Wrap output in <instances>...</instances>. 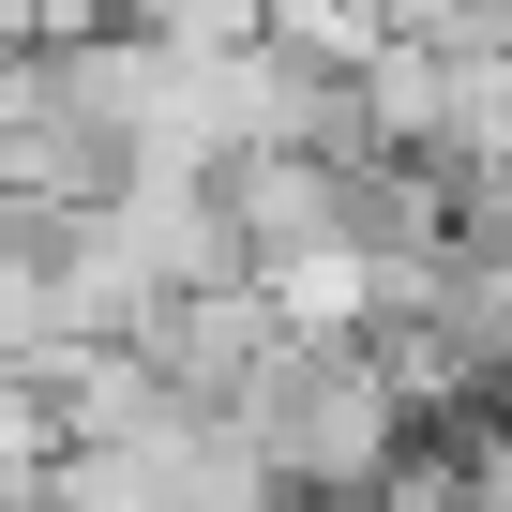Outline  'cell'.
Wrapping results in <instances>:
<instances>
[{
  "instance_id": "cell-1",
  "label": "cell",
  "mask_w": 512,
  "mask_h": 512,
  "mask_svg": "<svg viewBox=\"0 0 512 512\" xmlns=\"http://www.w3.org/2000/svg\"><path fill=\"white\" fill-rule=\"evenodd\" d=\"M226 422H241V452H256L272 497H362V482L422 437L407 392H392V362H377L362 332H272V362L226 392Z\"/></svg>"
},
{
  "instance_id": "cell-2",
  "label": "cell",
  "mask_w": 512,
  "mask_h": 512,
  "mask_svg": "<svg viewBox=\"0 0 512 512\" xmlns=\"http://www.w3.org/2000/svg\"><path fill=\"white\" fill-rule=\"evenodd\" d=\"M272 332H287V317L256 302V272H226V287H166V302L121 317V347H136L166 392H196V407H226L256 362H272Z\"/></svg>"
},
{
  "instance_id": "cell-3",
  "label": "cell",
  "mask_w": 512,
  "mask_h": 512,
  "mask_svg": "<svg viewBox=\"0 0 512 512\" xmlns=\"http://www.w3.org/2000/svg\"><path fill=\"white\" fill-rule=\"evenodd\" d=\"M211 211L241 241V272H287V256H332L347 241V166L332 151H226L211 166Z\"/></svg>"
},
{
  "instance_id": "cell-4",
  "label": "cell",
  "mask_w": 512,
  "mask_h": 512,
  "mask_svg": "<svg viewBox=\"0 0 512 512\" xmlns=\"http://www.w3.org/2000/svg\"><path fill=\"white\" fill-rule=\"evenodd\" d=\"M46 452H61V422H46V392H31V377H0V512H31V482H46Z\"/></svg>"
},
{
  "instance_id": "cell-5",
  "label": "cell",
  "mask_w": 512,
  "mask_h": 512,
  "mask_svg": "<svg viewBox=\"0 0 512 512\" xmlns=\"http://www.w3.org/2000/svg\"><path fill=\"white\" fill-rule=\"evenodd\" d=\"M151 31H181V46H241V31H272V0H166Z\"/></svg>"
},
{
  "instance_id": "cell-6",
  "label": "cell",
  "mask_w": 512,
  "mask_h": 512,
  "mask_svg": "<svg viewBox=\"0 0 512 512\" xmlns=\"http://www.w3.org/2000/svg\"><path fill=\"white\" fill-rule=\"evenodd\" d=\"M31 16H46V31H151L166 0H31Z\"/></svg>"
},
{
  "instance_id": "cell-7",
  "label": "cell",
  "mask_w": 512,
  "mask_h": 512,
  "mask_svg": "<svg viewBox=\"0 0 512 512\" xmlns=\"http://www.w3.org/2000/svg\"><path fill=\"white\" fill-rule=\"evenodd\" d=\"M347 16H362V31H407V16H422V0H347Z\"/></svg>"
},
{
  "instance_id": "cell-8",
  "label": "cell",
  "mask_w": 512,
  "mask_h": 512,
  "mask_svg": "<svg viewBox=\"0 0 512 512\" xmlns=\"http://www.w3.org/2000/svg\"><path fill=\"white\" fill-rule=\"evenodd\" d=\"M272 512H362V497H272Z\"/></svg>"
},
{
  "instance_id": "cell-9",
  "label": "cell",
  "mask_w": 512,
  "mask_h": 512,
  "mask_svg": "<svg viewBox=\"0 0 512 512\" xmlns=\"http://www.w3.org/2000/svg\"><path fill=\"white\" fill-rule=\"evenodd\" d=\"M497 392H512V377H497Z\"/></svg>"
}]
</instances>
